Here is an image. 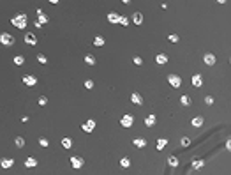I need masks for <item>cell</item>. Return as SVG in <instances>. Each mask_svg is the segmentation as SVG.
Instances as JSON below:
<instances>
[{
	"label": "cell",
	"mask_w": 231,
	"mask_h": 175,
	"mask_svg": "<svg viewBox=\"0 0 231 175\" xmlns=\"http://www.w3.org/2000/svg\"><path fill=\"white\" fill-rule=\"evenodd\" d=\"M134 124V117L132 115H124L122 119H120V126L122 127H131Z\"/></svg>",
	"instance_id": "cell-5"
},
{
	"label": "cell",
	"mask_w": 231,
	"mask_h": 175,
	"mask_svg": "<svg viewBox=\"0 0 231 175\" xmlns=\"http://www.w3.org/2000/svg\"><path fill=\"white\" fill-rule=\"evenodd\" d=\"M205 103L208 104V106H212V104H214V97H212V96H206V97H205Z\"/></svg>",
	"instance_id": "cell-39"
},
{
	"label": "cell",
	"mask_w": 231,
	"mask_h": 175,
	"mask_svg": "<svg viewBox=\"0 0 231 175\" xmlns=\"http://www.w3.org/2000/svg\"><path fill=\"white\" fill-rule=\"evenodd\" d=\"M0 42H2L4 46H12L14 42H16V39H14V35H12V34L2 32V34H0Z\"/></svg>",
	"instance_id": "cell-2"
},
{
	"label": "cell",
	"mask_w": 231,
	"mask_h": 175,
	"mask_svg": "<svg viewBox=\"0 0 231 175\" xmlns=\"http://www.w3.org/2000/svg\"><path fill=\"white\" fill-rule=\"evenodd\" d=\"M203 122H205V119H203V117H194V119L191 120V124H192L194 127H201V126H203Z\"/></svg>",
	"instance_id": "cell-19"
},
{
	"label": "cell",
	"mask_w": 231,
	"mask_h": 175,
	"mask_svg": "<svg viewBox=\"0 0 231 175\" xmlns=\"http://www.w3.org/2000/svg\"><path fill=\"white\" fill-rule=\"evenodd\" d=\"M81 129L85 131V133H92V131L95 129V120H94V119H88L86 122L81 124Z\"/></svg>",
	"instance_id": "cell-3"
},
{
	"label": "cell",
	"mask_w": 231,
	"mask_h": 175,
	"mask_svg": "<svg viewBox=\"0 0 231 175\" xmlns=\"http://www.w3.org/2000/svg\"><path fill=\"white\" fill-rule=\"evenodd\" d=\"M14 143H16V147H18V149L25 147V138H23V136H16V138H14Z\"/></svg>",
	"instance_id": "cell-24"
},
{
	"label": "cell",
	"mask_w": 231,
	"mask_h": 175,
	"mask_svg": "<svg viewBox=\"0 0 231 175\" xmlns=\"http://www.w3.org/2000/svg\"><path fill=\"white\" fill-rule=\"evenodd\" d=\"M120 166H122V168H129V166H131V159H129V158H122V159H120Z\"/></svg>",
	"instance_id": "cell-29"
},
{
	"label": "cell",
	"mask_w": 231,
	"mask_h": 175,
	"mask_svg": "<svg viewBox=\"0 0 231 175\" xmlns=\"http://www.w3.org/2000/svg\"><path fill=\"white\" fill-rule=\"evenodd\" d=\"M14 64L16 65H23V64H25V57H23V55H16L14 57Z\"/></svg>",
	"instance_id": "cell-28"
},
{
	"label": "cell",
	"mask_w": 231,
	"mask_h": 175,
	"mask_svg": "<svg viewBox=\"0 0 231 175\" xmlns=\"http://www.w3.org/2000/svg\"><path fill=\"white\" fill-rule=\"evenodd\" d=\"M191 83L196 87V89H199V87L203 85V76H201V74H194V76L191 78Z\"/></svg>",
	"instance_id": "cell-10"
},
{
	"label": "cell",
	"mask_w": 231,
	"mask_h": 175,
	"mask_svg": "<svg viewBox=\"0 0 231 175\" xmlns=\"http://www.w3.org/2000/svg\"><path fill=\"white\" fill-rule=\"evenodd\" d=\"M155 62H157L159 65H164V64L168 62V55H166V53H157V55H155Z\"/></svg>",
	"instance_id": "cell-12"
},
{
	"label": "cell",
	"mask_w": 231,
	"mask_h": 175,
	"mask_svg": "<svg viewBox=\"0 0 231 175\" xmlns=\"http://www.w3.org/2000/svg\"><path fill=\"white\" fill-rule=\"evenodd\" d=\"M132 21H134L136 25H141V23H143V14H141V12H134V14H132Z\"/></svg>",
	"instance_id": "cell-16"
},
{
	"label": "cell",
	"mask_w": 231,
	"mask_h": 175,
	"mask_svg": "<svg viewBox=\"0 0 231 175\" xmlns=\"http://www.w3.org/2000/svg\"><path fill=\"white\" fill-rule=\"evenodd\" d=\"M215 60H217V58H215V55H214V53H206V55L203 57V62H205L206 65H214V64H215Z\"/></svg>",
	"instance_id": "cell-11"
},
{
	"label": "cell",
	"mask_w": 231,
	"mask_h": 175,
	"mask_svg": "<svg viewBox=\"0 0 231 175\" xmlns=\"http://www.w3.org/2000/svg\"><path fill=\"white\" fill-rule=\"evenodd\" d=\"M131 101H132V104H143V97H141V94H138V92H132V96H131Z\"/></svg>",
	"instance_id": "cell-13"
},
{
	"label": "cell",
	"mask_w": 231,
	"mask_h": 175,
	"mask_svg": "<svg viewBox=\"0 0 231 175\" xmlns=\"http://www.w3.org/2000/svg\"><path fill=\"white\" fill-rule=\"evenodd\" d=\"M25 166H27V168L37 166V159H35V158H27V159H25Z\"/></svg>",
	"instance_id": "cell-20"
},
{
	"label": "cell",
	"mask_w": 231,
	"mask_h": 175,
	"mask_svg": "<svg viewBox=\"0 0 231 175\" xmlns=\"http://www.w3.org/2000/svg\"><path fill=\"white\" fill-rule=\"evenodd\" d=\"M85 89H88V90L94 89V81H92V80H86V81H85Z\"/></svg>",
	"instance_id": "cell-36"
},
{
	"label": "cell",
	"mask_w": 231,
	"mask_h": 175,
	"mask_svg": "<svg viewBox=\"0 0 231 175\" xmlns=\"http://www.w3.org/2000/svg\"><path fill=\"white\" fill-rule=\"evenodd\" d=\"M118 23H122V25L127 27V25H129V18H127V16H120V21H118Z\"/></svg>",
	"instance_id": "cell-34"
},
{
	"label": "cell",
	"mask_w": 231,
	"mask_h": 175,
	"mask_svg": "<svg viewBox=\"0 0 231 175\" xmlns=\"http://www.w3.org/2000/svg\"><path fill=\"white\" fill-rule=\"evenodd\" d=\"M46 103H48V97H46V96H41V97H39V104H41V106H46Z\"/></svg>",
	"instance_id": "cell-37"
},
{
	"label": "cell",
	"mask_w": 231,
	"mask_h": 175,
	"mask_svg": "<svg viewBox=\"0 0 231 175\" xmlns=\"http://www.w3.org/2000/svg\"><path fill=\"white\" fill-rule=\"evenodd\" d=\"M166 145H168V140H166V138H160V140L157 142V150H163Z\"/></svg>",
	"instance_id": "cell-26"
},
{
	"label": "cell",
	"mask_w": 231,
	"mask_h": 175,
	"mask_svg": "<svg viewBox=\"0 0 231 175\" xmlns=\"http://www.w3.org/2000/svg\"><path fill=\"white\" fill-rule=\"evenodd\" d=\"M132 143H134V147H138V149H143V147L147 145V140H143V138H136Z\"/></svg>",
	"instance_id": "cell-21"
},
{
	"label": "cell",
	"mask_w": 231,
	"mask_h": 175,
	"mask_svg": "<svg viewBox=\"0 0 231 175\" xmlns=\"http://www.w3.org/2000/svg\"><path fill=\"white\" fill-rule=\"evenodd\" d=\"M108 21H109V23H118V21H120V14L109 12V14H108Z\"/></svg>",
	"instance_id": "cell-15"
},
{
	"label": "cell",
	"mask_w": 231,
	"mask_h": 175,
	"mask_svg": "<svg viewBox=\"0 0 231 175\" xmlns=\"http://www.w3.org/2000/svg\"><path fill=\"white\" fill-rule=\"evenodd\" d=\"M104 42H106V41H104L102 35H97V37L94 39V44H95V46H104Z\"/></svg>",
	"instance_id": "cell-27"
},
{
	"label": "cell",
	"mask_w": 231,
	"mask_h": 175,
	"mask_svg": "<svg viewBox=\"0 0 231 175\" xmlns=\"http://www.w3.org/2000/svg\"><path fill=\"white\" fill-rule=\"evenodd\" d=\"M37 60L41 64H48V58H46V55H42V53H37Z\"/></svg>",
	"instance_id": "cell-31"
},
{
	"label": "cell",
	"mask_w": 231,
	"mask_h": 175,
	"mask_svg": "<svg viewBox=\"0 0 231 175\" xmlns=\"http://www.w3.org/2000/svg\"><path fill=\"white\" fill-rule=\"evenodd\" d=\"M203 166H205V161H203V159H194V161H192V168H194V170H199V168H203Z\"/></svg>",
	"instance_id": "cell-23"
},
{
	"label": "cell",
	"mask_w": 231,
	"mask_h": 175,
	"mask_svg": "<svg viewBox=\"0 0 231 175\" xmlns=\"http://www.w3.org/2000/svg\"><path fill=\"white\" fill-rule=\"evenodd\" d=\"M39 145H41V147H48V145H50V142L46 140V138H39Z\"/></svg>",
	"instance_id": "cell-35"
},
{
	"label": "cell",
	"mask_w": 231,
	"mask_h": 175,
	"mask_svg": "<svg viewBox=\"0 0 231 175\" xmlns=\"http://www.w3.org/2000/svg\"><path fill=\"white\" fill-rule=\"evenodd\" d=\"M180 143H182V147H189V145H191V140H189L187 136H183V138L180 140Z\"/></svg>",
	"instance_id": "cell-32"
},
{
	"label": "cell",
	"mask_w": 231,
	"mask_h": 175,
	"mask_svg": "<svg viewBox=\"0 0 231 175\" xmlns=\"http://www.w3.org/2000/svg\"><path fill=\"white\" fill-rule=\"evenodd\" d=\"M180 103H182L183 106H191V103H192V99H191L189 96H185V94H183V96L180 97Z\"/></svg>",
	"instance_id": "cell-22"
},
{
	"label": "cell",
	"mask_w": 231,
	"mask_h": 175,
	"mask_svg": "<svg viewBox=\"0 0 231 175\" xmlns=\"http://www.w3.org/2000/svg\"><path fill=\"white\" fill-rule=\"evenodd\" d=\"M155 122H157V117L152 113V115H148L147 119H145V124L148 126V127H152V126H155Z\"/></svg>",
	"instance_id": "cell-17"
},
{
	"label": "cell",
	"mask_w": 231,
	"mask_h": 175,
	"mask_svg": "<svg viewBox=\"0 0 231 175\" xmlns=\"http://www.w3.org/2000/svg\"><path fill=\"white\" fill-rule=\"evenodd\" d=\"M168 39H169L171 42H178V41H180V37H178L176 34H169V35H168Z\"/></svg>",
	"instance_id": "cell-33"
},
{
	"label": "cell",
	"mask_w": 231,
	"mask_h": 175,
	"mask_svg": "<svg viewBox=\"0 0 231 175\" xmlns=\"http://www.w3.org/2000/svg\"><path fill=\"white\" fill-rule=\"evenodd\" d=\"M23 83L28 85V87H34V85L37 83V78L32 76V74H25V76H23Z\"/></svg>",
	"instance_id": "cell-7"
},
{
	"label": "cell",
	"mask_w": 231,
	"mask_h": 175,
	"mask_svg": "<svg viewBox=\"0 0 231 175\" xmlns=\"http://www.w3.org/2000/svg\"><path fill=\"white\" fill-rule=\"evenodd\" d=\"M132 62H134L136 65H141V64H143V58H141V57H134V58H132Z\"/></svg>",
	"instance_id": "cell-38"
},
{
	"label": "cell",
	"mask_w": 231,
	"mask_h": 175,
	"mask_svg": "<svg viewBox=\"0 0 231 175\" xmlns=\"http://www.w3.org/2000/svg\"><path fill=\"white\" fill-rule=\"evenodd\" d=\"M12 165H14V161H12V159H9V158H4V159H0V166H2L4 170L11 168Z\"/></svg>",
	"instance_id": "cell-14"
},
{
	"label": "cell",
	"mask_w": 231,
	"mask_h": 175,
	"mask_svg": "<svg viewBox=\"0 0 231 175\" xmlns=\"http://www.w3.org/2000/svg\"><path fill=\"white\" fill-rule=\"evenodd\" d=\"M11 23L16 27V28H19V30H23V28H27V23H28V16L25 14V12H19V14H16L12 19H11Z\"/></svg>",
	"instance_id": "cell-1"
},
{
	"label": "cell",
	"mask_w": 231,
	"mask_h": 175,
	"mask_svg": "<svg viewBox=\"0 0 231 175\" xmlns=\"http://www.w3.org/2000/svg\"><path fill=\"white\" fill-rule=\"evenodd\" d=\"M69 161H71V166H73V168H76V170H80V168L85 165V161H83L81 158H78V156H73Z\"/></svg>",
	"instance_id": "cell-6"
},
{
	"label": "cell",
	"mask_w": 231,
	"mask_h": 175,
	"mask_svg": "<svg viewBox=\"0 0 231 175\" xmlns=\"http://www.w3.org/2000/svg\"><path fill=\"white\" fill-rule=\"evenodd\" d=\"M168 163H169L171 166H178V159H176V156H169V158H168Z\"/></svg>",
	"instance_id": "cell-30"
},
{
	"label": "cell",
	"mask_w": 231,
	"mask_h": 175,
	"mask_svg": "<svg viewBox=\"0 0 231 175\" xmlns=\"http://www.w3.org/2000/svg\"><path fill=\"white\" fill-rule=\"evenodd\" d=\"M23 39H25V42H27V44H37V37H35V34H32V32H28V34H25V37H23Z\"/></svg>",
	"instance_id": "cell-8"
},
{
	"label": "cell",
	"mask_w": 231,
	"mask_h": 175,
	"mask_svg": "<svg viewBox=\"0 0 231 175\" xmlns=\"http://www.w3.org/2000/svg\"><path fill=\"white\" fill-rule=\"evenodd\" d=\"M48 21H50V18H48V16H46V14L42 12V14H39V16H37L35 27H42V25H46V23H48Z\"/></svg>",
	"instance_id": "cell-9"
},
{
	"label": "cell",
	"mask_w": 231,
	"mask_h": 175,
	"mask_svg": "<svg viewBox=\"0 0 231 175\" xmlns=\"http://www.w3.org/2000/svg\"><path fill=\"white\" fill-rule=\"evenodd\" d=\"M85 62H86L88 65H94V64H95V57L92 55V53H88V55H85Z\"/></svg>",
	"instance_id": "cell-25"
},
{
	"label": "cell",
	"mask_w": 231,
	"mask_h": 175,
	"mask_svg": "<svg viewBox=\"0 0 231 175\" xmlns=\"http://www.w3.org/2000/svg\"><path fill=\"white\" fill-rule=\"evenodd\" d=\"M168 81L171 87H175V89H178V87L182 85V78L178 74H168Z\"/></svg>",
	"instance_id": "cell-4"
},
{
	"label": "cell",
	"mask_w": 231,
	"mask_h": 175,
	"mask_svg": "<svg viewBox=\"0 0 231 175\" xmlns=\"http://www.w3.org/2000/svg\"><path fill=\"white\" fill-rule=\"evenodd\" d=\"M226 149H228V150L231 149V140H228V142H226Z\"/></svg>",
	"instance_id": "cell-40"
},
{
	"label": "cell",
	"mask_w": 231,
	"mask_h": 175,
	"mask_svg": "<svg viewBox=\"0 0 231 175\" xmlns=\"http://www.w3.org/2000/svg\"><path fill=\"white\" fill-rule=\"evenodd\" d=\"M62 147H64V149H71V147H73V138H69V136L62 138Z\"/></svg>",
	"instance_id": "cell-18"
}]
</instances>
